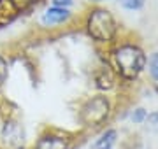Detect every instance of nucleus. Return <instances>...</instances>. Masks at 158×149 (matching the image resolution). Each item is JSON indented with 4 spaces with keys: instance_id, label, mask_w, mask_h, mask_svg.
Returning a JSON list of instances; mask_svg holds the SVG:
<instances>
[{
    "instance_id": "f257e3e1",
    "label": "nucleus",
    "mask_w": 158,
    "mask_h": 149,
    "mask_svg": "<svg viewBox=\"0 0 158 149\" xmlns=\"http://www.w3.org/2000/svg\"><path fill=\"white\" fill-rule=\"evenodd\" d=\"M114 63H116L118 72L125 79H135L144 70L146 56H144L142 49H139L137 46L127 44L114 51Z\"/></svg>"
},
{
    "instance_id": "f03ea898",
    "label": "nucleus",
    "mask_w": 158,
    "mask_h": 149,
    "mask_svg": "<svg viewBox=\"0 0 158 149\" xmlns=\"http://www.w3.org/2000/svg\"><path fill=\"white\" fill-rule=\"evenodd\" d=\"M86 26H88V34L100 42L113 40V37L116 35V30H118L113 14L109 11H104V9H97L91 12Z\"/></svg>"
},
{
    "instance_id": "7ed1b4c3",
    "label": "nucleus",
    "mask_w": 158,
    "mask_h": 149,
    "mask_svg": "<svg viewBox=\"0 0 158 149\" xmlns=\"http://www.w3.org/2000/svg\"><path fill=\"white\" fill-rule=\"evenodd\" d=\"M109 109H111V105H109V100L106 97H102V95L93 97L83 105V109H81V121L86 126H98L107 119Z\"/></svg>"
},
{
    "instance_id": "20e7f679",
    "label": "nucleus",
    "mask_w": 158,
    "mask_h": 149,
    "mask_svg": "<svg viewBox=\"0 0 158 149\" xmlns=\"http://www.w3.org/2000/svg\"><path fill=\"white\" fill-rule=\"evenodd\" d=\"M23 137H25L23 128L18 123H9V125H6L4 132H2V139H4V142L9 147H19L23 144Z\"/></svg>"
},
{
    "instance_id": "39448f33",
    "label": "nucleus",
    "mask_w": 158,
    "mask_h": 149,
    "mask_svg": "<svg viewBox=\"0 0 158 149\" xmlns=\"http://www.w3.org/2000/svg\"><path fill=\"white\" fill-rule=\"evenodd\" d=\"M35 149H69V142H67V139L65 137L48 135V137L40 139Z\"/></svg>"
},
{
    "instance_id": "423d86ee",
    "label": "nucleus",
    "mask_w": 158,
    "mask_h": 149,
    "mask_svg": "<svg viewBox=\"0 0 158 149\" xmlns=\"http://www.w3.org/2000/svg\"><path fill=\"white\" fill-rule=\"evenodd\" d=\"M69 16H70V12L67 9H63V7H53V9H48L44 14V23H63V21H67Z\"/></svg>"
},
{
    "instance_id": "0eeeda50",
    "label": "nucleus",
    "mask_w": 158,
    "mask_h": 149,
    "mask_svg": "<svg viewBox=\"0 0 158 149\" xmlns=\"http://www.w3.org/2000/svg\"><path fill=\"white\" fill-rule=\"evenodd\" d=\"M116 137H118L116 130H107V132L91 146V149H113L114 142H116Z\"/></svg>"
},
{
    "instance_id": "6e6552de",
    "label": "nucleus",
    "mask_w": 158,
    "mask_h": 149,
    "mask_svg": "<svg viewBox=\"0 0 158 149\" xmlns=\"http://www.w3.org/2000/svg\"><path fill=\"white\" fill-rule=\"evenodd\" d=\"M149 72L158 81V53H155V54L149 56Z\"/></svg>"
},
{
    "instance_id": "1a4fd4ad",
    "label": "nucleus",
    "mask_w": 158,
    "mask_h": 149,
    "mask_svg": "<svg viewBox=\"0 0 158 149\" xmlns=\"http://www.w3.org/2000/svg\"><path fill=\"white\" fill-rule=\"evenodd\" d=\"M9 2L12 4V7H14L16 11H21V9H27L28 6H32L37 0H9Z\"/></svg>"
},
{
    "instance_id": "9d476101",
    "label": "nucleus",
    "mask_w": 158,
    "mask_h": 149,
    "mask_svg": "<svg viewBox=\"0 0 158 149\" xmlns=\"http://www.w3.org/2000/svg\"><path fill=\"white\" fill-rule=\"evenodd\" d=\"M146 125H148V128H151V130L158 132V112L148 116V118H146Z\"/></svg>"
},
{
    "instance_id": "9b49d317",
    "label": "nucleus",
    "mask_w": 158,
    "mask_h": 149,
    "mask_svg": "<svg viewBox=\"0 0 158 149\" xmlns=\"http://www.w3.org/2000/svg\"><path fill=\"white\" fill-rule=\"evenodd\" d=\"M121 4H123V7H127V9H139V7L144 4V0H119Z\"/></svg>"
},
{
    "instance_id": "f8f14e48",
    "label": "nucleus",
    "mask_w": 158,
    "mask_h": 149,
    "mask_svg": "<svg viewBox=\"0 0 158 149\" xmlns=\"http://www.w3.org/2000/svg\"><path fill=\"white\" fill-rule=\"evenodd\" d=\"M6 77H7V62L0 56V84L6 81Z\"/></svg>"
},
{
    "instance_id": "ddd939ff",
    "label": "nucleus",
    "mask_w": 158,
    "mask_h": 149,
    "mask_svg": "<svg viewBox=\"0 0 158 149\" xmlns=\"http://www.w3.org/2000/svg\"><path fill=\"white\" fill-rule=\"evenodd\" d=\"M144 118H146V112H144L142 109H137V111H135V114L132 116V119L135 121V123H141Z\"/></svg>"
},
{
    "instance_id": "4468645a",
    "label": "nucleus",
    "mask_w": 158,
    "mask_h": 149,
    "mask_svg": "<svg viewBox=\"0 0 158 149\" xmlns=\"http://www.w3.org/2000/svg\"><path fill=\"white\" fill-rule=\"evenodd\" d=\"M70 2H72V0H53L55 7H63V9L67 6H70Z\"/></svg>"
}]
</instances>
